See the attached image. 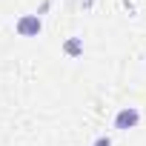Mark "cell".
<instances>
[{"mask_svg": "<svg viewBox=\"0 0 146 146\" xmlns=\"http://www.w3.org/2000/svg\"><path fill=\"white\" fill-rule=\"evenodd\" d=\"M15 32H17V37H40V32H43V17L35 12V15H20L17 20H15Z\"/></svg>", "mask_w": 146, "mask_h": 146, "instance_id": "1", "label": "cell"}, {"mask_svg": "<svg viewBox=\"0 0 146 146\" xmlns=\"http://www.w3.org/2000/svg\"><path fill=\"white\" fill-rule=\"evenodd\" d=\"M140 123V109L137 106H123V109H117L115 112V120H112V126L117 129V132H129V129H135Z\"/></svg>", "mask_w": 146, "mask_h": 146, "instance_id": "2", "label": "cell"}, {"mask_svg": "<svg viewBox=\"0 0 146 146\" xmlns=\"http://www.w3.org/2000/svg\"><path fill=\"white\" fill-rule=\"evenodd\" d=\"M63 54H66V57H80V54H83V37H78V35L66 37V40H63Z\"/></svg>", "mask_w": 146, "mask_h": 146, "instance_id": "3", "label": "cell"}, {"mask_svg": "<svg viewBox=\"0 0 146 146\" xmlns=\"http://www.w3.org/2000/svg\"><path fill=\"white\" fill-rule=\"evenodd\" d=\"M92 146H112V137H109V135H100V137H95Z\"/></svg>", "mask_w": 146, "mask_h": 146, "instance_id": "4", "label": "cell"}, {"mask_svg": "<svg viewBox=\"0 0 146 146\" xmlns=\"http://www.w3.org/2000/svg\"><path fill=\"white\" fill-rule=\"evenodd\" d=\"M49 6H52V3H49V0H43V3H40V9H37V15H40V17H43V15H46V12H49Z\"/></svg>", "mask_w": 146, "mask_h": 146, "instance_id": "5", "label": "cell"}, {"mask_svg": "<svg viewBox=\"0 0 146 146\" xmlns=\"http://www.w3.org/2000/svg\"><path fill=\"white\" fill-rule=\"evenodd\" d=\"M92 3H95V0H83V9H89V6H92Z\"/></svg>", "mask_w": 146, "mask_h": 146, "instance_id": "6", "label": "cell"}]
</instances>
